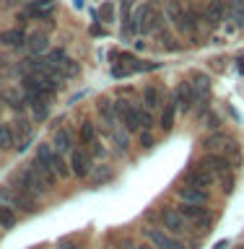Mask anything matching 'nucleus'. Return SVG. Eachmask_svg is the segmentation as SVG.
Masks as SVG:
<instances>
[{
	"instance_id": "nucleus-8",
	"label": "nucleus",
	"mask_w": 244,
	"mask_h": 249,
	"mask_svg": "<svg viewBox=\"0 0 244 249\" xmlns=\"http://www.w3.org/2000/svg\"><path fill=\"white\" fill-rule=\"evenodd\" d=\"M55 5H57V0H29L26 8H23V13H26V18L50 21L52 13H55Z\"/></svg>"
},
{
	"instance_id": "nucleus-41",
	"label": "nucleus",
	"mask_w": 244,
	"mask_h": 249,
	"mask_svg": "<svg viewBox=\"0 0 244 249\" xmlns=\"http://www.w3.org/2000/svg\"><path fill=\"white\" fill-rule=\"evenodd\" d=\"M140 249H156L153 244H143V247H140Z\"/></svg>"
},
{
	"instance_id": "nucleus-3",
	"label": "nucleus",
	"mask_w": 244,
	"mask_h": 249,
	"mask_svg": "<svg viewBox=\"0 0 244 249\" xmlns=\"http://www.w3.org/2000/svg\"><path fill=\"white\" fill-rule=\"evenodd\" d=\"M114 117H117V122H122L125 124V130L128 132H138L140 130V114H138V107H132L130 101H114Z\"/></svg>"
},
{
	"instance_id": "nucleus-21",
	"label": "nucleus",
	"mask_w": 244,
	"mask_h": 249,
	"mask_svg": "<svg viewBox=\"0 0 244 249\" xmlns=\"http://www.w3.org/2000/svg\"><path fill=\"white\" fill-rule=\"evenodd\" d=\"M174 117H177V104L174 101H169V104H164V112L159 117V127L164 132H169L171 127H174Z\"/></svg>"
},
{
	"instance_id": "nucleus-17",
	"label": "nucleus",
	"mask_w": 244,
	"mask_h": 249,
	"mask_svg": "<svg viewBox=\"0 0 244 249\" xmlns=\"http://www.w3.org/2000/svg\"><path fill=\"white\" fill-rule=\"evenodd\" d=\"M31 169H34L37 174L42 177L50 187H52V184H57V174H55V169H52L47 161H42V159H37V156H34V161H31Z\"/></svg>"
},
{
	"instance_id": "nucleus-32",
	"label": "nucleus",
	"mask_w": 244,
	"mask_h": 249,
	"mask_svg": "<svg viewBox=\"0 0 244 249\" xmlns=\"http://www.w3.org/2000/svg\"><path fill=\"white\" fill-rule=\"evenodd\" d=\"M99 16H101V21H104V23H114V3H101Z\"/></svg>"
},
{
	"instance_id": "nucleus-9",
	"label": "nucleus",
	"mask_w": 244,
	"mask_h": 249,
	"mask_svg": "<svg viewBox=\"0 0 244 249\" xmlns=\"http://www.w3.org/2000/svg\"><path fill=\"white\" fill-rule=\"evenodd\" d=\"M68 166H70V174L78 177V179H86L91 174V153L86 151H70V159H68Z\"/></svg>"
},
{
	"instance_id": "nucleus-15",
	"label": "nucleus",
	"mask_w": 244,
	"mask_h": 249,
	"mask_svg": "<svg viewBox=\"0 0 244 249\" xmlns=\"http://www.w3.org/2000/svg\"><path fill=\"white\" fill-rule=\"evenodd\" d=\"M52 148L60 151V153H70L73 151V132H70L68 127H60L52 138Z\"/></svg>"
},
{
	"instance_id": "nucleus-40",
	"label": "nucleus",
	"mask_w": 244,
	"mask_h": 249,
	"mask_svg": "<svg viewBox=\"0 0 244 249\" xmlns=\"http://www.w3.org/2000/svg\"><path fill=\"white\" fill-rule=\"evenodd\" d=\"M239 73H244V57H239Z\"/></svg>"
},
{
	"instance_id": "nucleus-20",
	"label": "nucleus",
	"mask_w": 244,
	"mask_h": 249,
	"mask_svg": "<svg viewBox=\"0 0 244 249\" xmlns=\"http://www.w3.org/2000/svg\"><path fill=\"white\" fill-rule=\"evenodd\" d=\"M229 135H224V132H213V135H208V138H203L200 140V145H203V151H218L221 148L224 151V145L229 143Z\"/></svg>"
},
{
	"instance_id": "nucleus-42",
	"label": "nucleus",
	"mask_w": 244,
	"mask_h": 249,
	"mask_svg": "<svg viewBox=\"0 0 244 249\" xmlns=\"http://www.w3.org/2000/svg\"><path fill=\"white\" fill-rule=\"evenodd\" d=\"M237 249H244V244H239V247H237Z\"/></svg>"
},
{
	"instance_id": "nucleus-18",
	"label": "nucleus",
	"mask_w": 244,
	"mask_h": 249,
	"mask_svg": "<svg viewBox=\"0 0 244 249\" xmlns=\"http://www.w3.org/2000/svg\"><path fill=\"white\" fill-rule=\"evenodd\" d=\"M96 112L101 114V120H104V127L107 130H114L117 127V124H120V122H117V117H114V107H112V101H99V104H96Z\"/></svg>"
},
{
	"instance_id": "nucleus-38",
	"label": "nucleus",
	"mask_w": 244,
	"mask_h": 249,
	"mask_svg": "<svg viewBox=\"0 0 244 249\" xmlns=\"http://www.w3.org/2000/svg\"><path fill=\"white\" fill-rule=\"evenodd\" d=\"M226 247H229V241H218V244H216L213 249H226Z\"/></svg>"
},
{
	"instance_id": "nucleus-23",
	"label": "nucleus",
	"mask_w": 244,
	"mask_h": 249,
	"mask_svg": "<svg viewBox=\"0 0 244 249\" xmlns=\"http://www.w3.org/2000/svg\"><path fill=\"white\" fill-rule=\"evenodd\" d=\"M26 44H29V52L31 54H42L50 50V44H47V36L39 34V31H34L31 36H26Z\"/></svg>"
},
{
	"instance_id": "nucleus-37",
	"label": "nucleus",
	"mask_w": 244,
	"mask_h": 249,
	"mask_svg": "<svg viewBox=\"0 0 244 249\" xmlns=\"http://www.w3.org/2000/svg\"><path fill=\"white\" fill-rule=\"evenodd\" d=\"M140 143H143L146 148H151V145H153V138H151V135H148V132H146V135H140Z\"/></svg>"
},
{
	"instance_id": "nucleus-10",
	"label": "nucleus",
	"mask_w": 244,
	"mask_h": 249,
	"mask_svg": "<svg viewBox=\"0 0 244 249\" xmlns=\"http://www.w3.org/2000/svg\"><path fill=\"white\" fill-rule=\"evenodd\" d=\"M213 179H216V174L206 166V163H198V166H192V169L185 174V182H187V184L203 187V190H208V187L213 184Z\"/></svg>"
},
{
	"instance_id": "nucleus-4",
	"label": "nucleus",
	"mask_w": 244,
	"mask_h": 249,
	"mask_svg": "<svg viewBox=\"0 0 244 249\" xmlns=\"http://www.w3.org/2000/svg\"><path fill=\"white\" fill-rule=\"evenodd\" d=\"M177 210L187 218V223L198 226V229H208L210 213H208V208L203 205V202H179Z\"/></svg>"
},
{
	"instance_id": "nucleus-31",
	"label": "nucleus",
	"mask_w": 244,
	"mask_h": 249,
	"mask_svg": "<svg viewBox=\"0 0 244 249\" xmlns=\"http://www.w3.org/2000/svg\"><path fill=\"white\" fill-rule=\"evenodd\" d=\"M138 114H140V130H151L153 127V112L151 109H140L138 107Z\"/></svg>"
},
{
	"instance_id": "nucleus-7",
	"label": "nucleus",
	"mask_w": 244,
	"mask_h": 249,
	"mask_svg": "<svg viewBox=\"0 0 244 249\" xmlns=\"http://www.w3.org/2000/svg\"><path fill=\"white\" fill-rule=\"evenodd\" d=\"M177 104V112H192V107L198 104V96H195V89H192V83L190 81H185V83H179L177 86V91H174V99H171Z\"/></svg>"
},
{
	"instance_id": "nucleus-27",
	"label": "nucleus",
	"mask_w": 244,
	"mask_h": 249,
	"mask_svg": "<svg viewBox=\"0 0 244 249\" xmlns=\"http://www.w3.org/2000/svg\"><path fill=\"white\" fill-rule=\"evenodd\" d=\"M125 132H128V130H125ZM125 132H120L117 127L109 130V138L114 140V145H117V151H120V153H125V151L130 148V140H128V135H125Z\"/></svg>"
},
{
	"instance_id": "nucleus-25",
	"label": "nucleus",
	"mask_w": 244,
	"mask_h": 249,
	"mask_svg": "<svg viewBox=\"0 0 244 249\" xmlns=\"http://www.w3.org/2000/svg\"><path fill=\"white\" fill-rule=\"evenodd\" d=\"M16 221H19L16 210L11 205H0V229H13Z\"/></svg>"
},
{
	"instance_id": "nucleus-16",
	"label": "nucleus",
	"mask_w": 244,
	"mask_h": 249,
	"mask_svg": "<svg viewBox=\"0 0 244 249\" xmlns=\"http://www.w3.org/2000/svg\"><path fill=\"white\" fill-rule=\"evenodd\" d=\"M0 44H5V47H23L26 44V34H23V29H5V31H0Z\"/></svg>"
},
{
	"instance_id": "nucleus-14",
	"label": "nucleus",
	"mask_w": 244,
	"mask_h": 249,
	"mask_svg": "<svg viewBox=\"0 0 244 249\" xmlns=\"http://www.w3.org/2000/svg\"><path fill=\"white\" fill-rule=\"evenodd\" d=\"M13 132H16V148H19V151H26L29 143H31V124H29V120H19L16 127H13Z\"/></svg>"
},
{
	"instance_id": "nucleus-33",
	"label": "nucleus",
	"mask_w": 244,
	"mask_h": 249,
	"mask_svg": "<svg viewBox=\"0 0 244 249\" xmlns=\"http://www.w3.org/2000/svg\"><path fill=\"white\" fill-rule=\"evenodd\" d=\"M89 145H91L89 153L94 156V159H101V156H104V145H101V140H91Z\"/></svg>"
},
{
	"instance_id": "nucleus-28",
	"label": "nucleus",
	"mask_w": 244,
	"mask_h": 249,
	"mask_svg": "<svg viewBox=\"0 0 244 249\" xmlns=\"http://www.w3.org/2000/svg\"><path fill=\"white\" fill-rule=\"evenodd\" d=\"M91 140H96V124L86 120V122H81V143L89 145Z\"/></svg>"
},
{
	"instance_id": "nucleus-13",
	"label": "nucleus",
	"mask_w": 244,
	"mask_h": 249,
	"mask_svg": "<svg viewBox=\"0 0 244 249\" xmlns=\"http://www.w3.org/2000/svg\"><path fill=\"white\" fill-rule=\"evenodd\" d=\"M224 13H226V8H224V0H210L208 8H206V23L210 29H216L218 23L224 21Z\"/></svg>"
},
{
	"instance_id": "nucleus-22",
	"label": "nucleus",
	"mask_w": 244,
	"mask_h": 249,
	"mask_svg": "<svg viewBox=\"0 0 244 249\" xmlns=\"http://www.w3.org/2000/svg\"><path fill=\"white\" fill-rule=\"evenodd\" d=\"M143 104H146V109H151V112H156V109L161 107L159 86H146V89H143Z\"/></svg>"
},
{
	"instance_id": "nucleus-29",
	"label": "nucleus",
	"mask_w": 244,
	"mask_h": 249,
	"mask_svg": "<svg viewBox=\"0 0 244 249\" xmlns=\"http://www.w3.org/2000/svg\"><path fill=\"white\" fill-rule=\"evenodd\" d=\"M31 117H34L37 122H42L50 117V104L47 101H37V104H31Z\"/></svg>"
},
{
	"instance_id": "nucleus-36",
	"label": "nucleus",
	"mask_w": 244,
	"mask_h": 249,
	"mask_svg": "<svg viewBox=\"0 0 244 249\" xmlns=\"http://www.w3.org/2000/svg\"><path fill=\"white\" fill-rule=\"evenodd\" d=\"M218 124H221V120H218L216 114H210V117H208V127H210V130H216Z\"/></svg>"
},
{
	"instance_id": "nucleus-6",
	"label": "nucleus",
	"mask_w": 244,
	"mask_h": 249,
	"mask_svg": "<svg viewBox=\"0 0 244 249\" xmlns=\"http://www.w3.org/2000/svg\"><path fill=\"white\" fill-rule=\"evenodd\" d=\"M161 223H164V229H167L169 233H174V236H179V233H185L187 231V218L179 213L177 208H161Z\"/></svg>"
},
{
	"instance_id": "nucleus-34",
	"label": "nucleus",
	"mask_w": 244,
	"mask_h": 249,
	"mask_svg": "<svg viewBox=\"0 0 244 249\" xmlns=\"http://www.w3.org/2000/svg\"><path fill=\"white\" fill-rule=\"evenodd\" d=\"M57 249H81V244H78L75 239H62L57 244Z\"/></svg>"
},
{
	"instance_id": "nucleus-5",
	"label": "nucleus",
	"mask_w": 244,
	"mask_h": 249,
	"mask_svg": "<svg viewBox=\"0 0 244 249\" xmlns=\"http://www.w3.org/2000/svg\"><path fill=\"white\" fill-rule=\"evenodd\" d=\"M143 233H146V239L151 241L156 249H185V244L174 236V233H169V231H164V229L148 226V229H143Z\"/></svg>"
},
{
	"instance_id": "nucleus-2",
	"label": "nucleus",
	"mask_w": 244,
	"mask_h": 249,
	"mask_svg": "<svg viewBox=\"0 0 244 249\" xmlns=\"http://www.w3.org/2000/svg\"><path fill=\"white\" fill-rule=\"evenodd\" d=\"M37 159H42V161L50 163V166L55 169V174H57L60 179L70 177V166H68V161L62 159V153H60V151H55L52 143H39V148H37Z\"/></svg>"
},
{
	"instance_id": "nucleus-26",
	"label": "nucleus",
	"mask_w": 244,
	"mask_h": 249,
	"mask_svg": "<svg viewBox=\"0 0 244 249\" xmlns=\"http://www.w3.org/2000/svg\"><path fill=\"white\" fill-rule=\"evenodd\" d=\"M3 101H8V107H11L13 112H23V96L16 89L3 91Z\"/></svg>"
},
{
	"instance_id": "nucleus-30",
	"label": "nucleus",
	"mask_w": 244,
	"mask_h": 249,
	"mask_svg": "<svg viewBox=\"0 0 244 249\" xmlns=\"http://www.w3.org/2000/svg\"><path fill=\"white\" fill-rule=\"evenodd\" d=\"M16 143H13V132H11V127L8 124H0V148L3 151H11Z\"/></svg>"
},
{
	"instance_id": "nucleus-24",
	"label": "nucleus",
	"mask_w": 244,
	"mask_h": 249,
	"mask_svg": "<svg viewBox=\"0 0 244 249\" xmlns=\"http://www.w3.org/2000/svg\"><path fill=\"white\" fill-rule=\"evenodd\" d=\"M190 83H192V89H195V96H198V101H203V96L208 93V86H210L208 75H203V73H195Z\"/></svg>"
},
{
	"instance_id": "nucleus-11",
	"label": "nucleus",
	"mask_w": 244,
	"mask_h": 249,
	"mask_svg": "<svg viewBox=\"0 0 244 249\" xmlns=\"http://www.w3.org/2000/svg\"><path fill=\"white\" fill-rule=\"evenodd\" d=\"M200 163H206V166L213 171L216 177H226V174H231V161L226 159V156L221 153H213V151H208L206 156H203V161Z\"/></svg>"
},
{
	"instance_id": "nucleus-19",
	"label": "nucleus",
	"mask_w": 244,
	"mask_h": 249,
	"mask_svg": "<svg viewBox=\"0 0 244 249\" xmlns=\"http://www.w3.org/2000/svg\"><path fill=\"white\" fill-rule=\"evenodd\" d=\"M164 11H167L169 21H171V26L182 31V16H185V8H179V0H167V3H164Z\"/></svg>"
},
{
	"instance_id": "nucleus-39",
	"label": "nucleus",
	"mask_w": 244,
	"mask_h": 249,
	"mask_svg": "<svg viewBox=\"0 0 244 249\" xmlns=\"http://www.w3.org/2000/svg\"><path fill=\"white\" fill-rule=\"evenodd\" d=\"M122 249H140V247H135L132 241H125V247H122Z\"/></svg>"
},
{
	"instance_id": "nucleus-35",
	"label": "nucleus",
	"mask_w": 244,
	"mask_h": 249,
	"mask_svg": "<svg viewBox=\"0 0 244 249\" xmlns=\"http://www.w3.org/2000/svg\"><path fill=\"white\" fill-rule=\"evenodd\" d=\"M89 31H91L94 36H104V34H107V29H104V26H99V23H91V29H89Z\"/></svg>"
},
{
	"instance_id": "nucleus-1",
	"label": "nucleus",
	"mask_w": 244,
	"mask_h": 249,
	"mask_svg": "<svg viewBox=\"0 0 244 249\" xmlns=\"http://www.w3.org/2000/svg\"><path fill=\"white\" fill-rule=\"evenodd\" d=\"M13 184H16V190H23L29 195H47V190H50V184L31 169V163L26 169H21L19 174H13Z\"/></svg>"
},
{
	"instance_id": "nucleus-12",
	"label": "nucleus",
	"mask_w": 244,
	"mask_h": 249,
	"mask_svg": "<svg viewBox=\"0 0 244 249\" xmlns=\"http://www.w3.org/2000/svg\"><path fill=\"white\" fill-rule=\"evenodd\" d=\"M177 197L182 200V202H203V205H206V202H208V190L182 182V184L177 187Z\"/></svg>"
}]
</instances>
